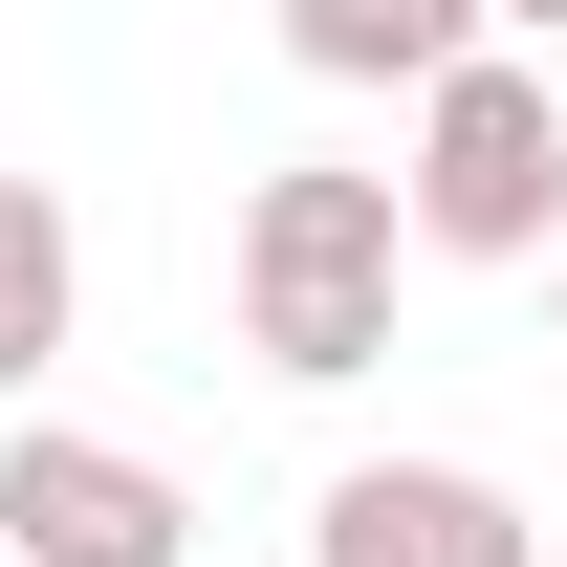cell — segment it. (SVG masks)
<instances>
[{
	"instance_id": "cell-1",
	"label": "cell",
	"mask_w": 567,
	"mask_h": 567,
	"mask_svg": "<svg viewBox=\"0 0 567 567\" xmlns=\"http://www.w3.org/2000/svg\"><path fill=\"white\" fill-rule=\"evenodd\" d=\"M393 284H415V197L350 175V153H284L262 197H240V350L284 393H350L393 350Z\"/></svg>"
},
{
	"instance_id": "cell-2",
	"label": "cell",
	"mask_w": 567,
	"mask_h": 567,
	"mask_svg": "<svg viewBox=\"0 0 567 567\" xmlns=\"http://www.w3.org/2000/svg\"><path fill=\"white\" fill-rule=\"evenodd\" d=\"M393 197H415V262H546V240H567V87L524 66V44L436 66Z\"/></svg>"
},
{
	"instance_id": "cell-3",
	"label": "cell",
	"mask_w": 567,
	"mask_h": 567,
	"mask_svg": "<svg viewBox=\"0 0 567 567\" xmlns=\"http://www.w3.org/2000/svg\"><path fill=\"white\" fill-rule=\"evenodd\" d=\"M0 567H197V502H175V458H132V436L0 415Z\"/></svg>"
},
{
	"instance_id": "cell-4",
	"label": "cell",
	"mask_w": 567,
	"mask_h": 567,
	"mask_svg": "<svg viewBox=\"0 0 567 567\" xmlns=\"http://www.w3.org/2000/svg\"><path fill=\"white\" fill-rule=\"evenodd\" d=\"M306 567H546V524L481 458H350V481L306 502Z\"/></svg>"
},
{
	"instance_id": "cell-5",
	"label": "cell",
	"mask_w": 567,
	"mask_h": 567,
	"mask_svg": "<svg viewBox=\"0 0 567 567\" xmlns=\"http://www.w3.org/2000/svg\"><path fill=\"white\" fill-rule=\"evenodd\" d=\"M481 44H502V0H284V66L306 87H436Z\"/></svg>"
},
{
	"instance_id": "cell-6",
	"label": "cell",
	"mask_w": 567,
	"mask_h": 567,
	"mask_svg": "<svg viewBox=\"0 0 567 567\" xmlns=\"http://www.w3.org/2000/svg\"><path fill=\"white\" fill-rule=\"evenodd\" d=\"M87 328V240L44 175H0V415H44V350Z\"/></svg>"
},
{
	"instance_id": "cell-7",
	"label": "cell",
	"mask_w": 567,
	"mask_h": 567,
	"mask_svg": "<svg viewBox=\"0 0 567 567\" xmlns=\"http://www.w3.org/2000/svg\"><path fill=\"white\" fill-rule=\"evenodd\" d=\"M502 22H524V44H567V0H502Z\"/></svg>"
},
{
	"instance_id": "cell-8",
	"label": "cell",
	"mask_w": 567,
	"mask_h": 567,
	"mask_svg": "<svg viewBox=\"0 0 567 567\" xmlns=\"http://www.w3.org/2000/svg\"><path fill=\"white\" fill-rule=\"evenodd\" d=\"M546 306H567V240H546Z\"/></svg>"
},
{
	"instance_id": "cell-9",
	"label": "cell",
	"mask_w": 567,
	"mask_h": 567,
	"mask_svg": "<svg viewBox=\"0 0 567 567\" xmlns=\"http://www.w3.org/2000/svg\"><path fill=\"white\" fill-rule=\"evenodd\" d=\"M546 567H567V524H546Z\"/></svg>"
}]
</instances>
